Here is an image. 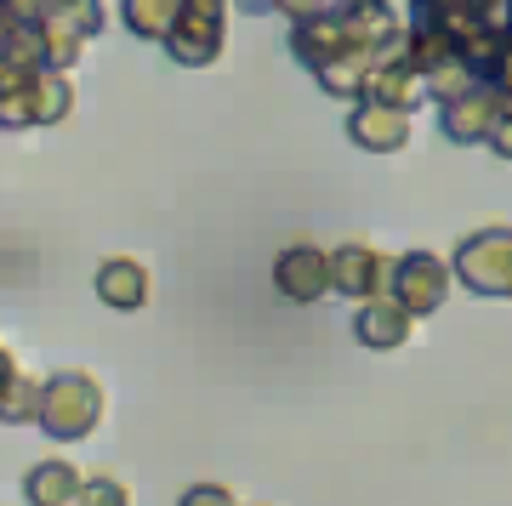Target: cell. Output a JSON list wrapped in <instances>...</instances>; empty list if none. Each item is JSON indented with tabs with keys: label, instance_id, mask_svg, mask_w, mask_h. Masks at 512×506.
Returning a JSON list of instances; mask_svg holds the SVG:
<instances>
[{
	"label": "cell",
	"instance_id": "cell-1",
	"mask_svg": "<svg viewBox=\"0 0 512 506\" xmlns=\"http://www.w3.org/2000/svg\"><path fill=\"white\" fill-rule=\"evenodd\" d=\"M97 416H103V393H97L92 376L69 370V376H52L40 387V416L35 421L52 438H86L97 427Z\"/></svg>",
	"mask_w": 512,
	"mask_h": 506
},
{
	"label": "cell",
	"instance_id": "cell-2",
	"mask_svg": "<svg viewBox=\"0 0 512 506\" xmlns=\"http://www.w3.org/2000/svg\"><path fill=\"white\" fill-rule=\"evenodd\" d=\"M165 46L177 63H211L222 46V0H183L177 23L165 29Z\"/></svg>",
	"mask_w": 512,
	"mask_h": 506
},
{
	"label": "cell",
	"instance_id": "cell-3",
	"mask_svg": "<svg viewBox=\"0 0 512 506\" xmlns=\"http://www.w3.org/2000/svg\"><path fill=\"white\" fill-rule=\"evenodd\" d=\"M387 279H393V302H399L404 313H433L450 296V273L433 262V256H404V262H393L387 268Z\"/></svg>",
	"mask_w": 512,
	"mask_h": 506
},
{
	"label": "cell",
	"instance_id": "cell-4",
	"mask_svg": "<svg viewBox=\"0 0 512 506\" xmlns=\"http://www.w3.org/2000/svg\"><path fill=\"white\" fill-rule=\"evenodd\" d=\"M461 273H467L484 296H512V234L507 228L467 239V245H461Z\"/></svg>",
	"mask_w": 512,
	"mask_h": 506
},
{
	"label": "cell",
	"instance_id": "cell-5",
	"mask_svg": "<svg viewBox=\"0 0 512 506\" xmlns=\"http://www.w3.org/2000/svg\"><path fill=\"white\" fill-rule=\"evenodd\" d=\"M495 114H501V97H495V86L473 80L467 91H456V97H450V109H444V131H450L456 143H473V137H490Z\"/></svg>",
	"mask_w": 512,
	"mask_h": 506
},
{
	"label": "cell",
	"instance_id": "cell-6",
	"mask_svg": "<svg viewBox=\"0 0 512 506\" xmlns=\"http://www.w3.org/2000/svg\"><path fill=\"white\" fill-rule=\"evenodd\" d=\"M274 279L285 296H296V302H313V296H325L330 290V256L308 251V245H291V251L274 262Z\"/></svg>",
	"mask_w": 512,
	"mask_h": 506
},
{
	"label": "cell",
	"instance_id": "cell-7",
	"mask_svg": "<svg viewBox=\"0 0 512 506\" xmlns=\"http://www.w3.org/2000/svg\"><path fill=\"white\" fill-rule=\"evenodd\" d=\"M330 285L342 290V296H376L387 285V262L370 245H342V251L330 256Z\"/></svg>",
	"mask_w": 512,
	"mask_h": 506
},
{
	"label": "cell",
	"instance_id": "cell-8",
	"mask_svg": "<svg viewBox=\"0 0 512 506\" xmlns=\"http://www.w3.org/2000/svg\"><path fill=\"white\" fill-rule=\"evenodd\" d=\"M97 296L109 302V308H143L148 302V273L137 268V262H126V256H114V262H103L97 268Z\"/></svg>",
	"mask_w": 512,
	"mask_h": 506
},
{
	"label": "cell",
	"instance_id": "cell-9",
	"mask_svg": "<svg viewBox=\"0 0 512 506\" xmlns=\"http://www.w3.org/2000/svg\"><path fill=\"white\" fill-rule=\"evenodd\" d=\"M353 137L365 148H399L410 137V109H393V103H370V109L353 114Z\"/></svg>",
	"mask_w": 512,
	"mask_h": 506
},
{
	"label": "cell",
	"instance_id": "cell-10",
	"mask_svg": "<svg viewBox=\"0 0 512 506\" xmlns=\"http://www.w3.org/2000/svg\"><path fill=\"white\" fill-rule=\"evenodd\" d=\"M353 330H359L365 347H404L410 342V313H404L399 302H370V308L353 319Z\"/></svg>",
	"mask_w": 512,
	"mask_h": 506
},
{
	"label": "cell",
	"instance_id": "cell-11",
	"mask_svg": "<svg viewBox=\"0 0 512 506\" xmlns=\"http://www.w3.org/2000/svg\"><path fill=\"white\" fill-rule=\"evenodd\" d=\"M23 495L40 506H52V501H74L80 495V472L69 467V461H40L29 478H23Z\"/></svg>",
	"mask_w": 512,
	"mask_h": 506
},
{
	"label": "cell",
	"instance_id": "cell-12",
	"mask_svg": "<svg viewBox=\"0 0 512 506\" xmlns=\"http://www.w3.org/2000/svg\"><path fill=\"white\" fill-rule=\"evenodd\" d=\"M120 12H126L131 35L143 40H160L171 23H177V12H183V0H120Z\"/></svg>",
	"mask_w": 512,
	"mask_h": 506
},
{
	"label": "cell",
	"instance_id": "cell-13",
	"mask_svg": "<svg viewBox=\"0 0 512 506\" xmlns=\"http://www.w3.org/2000/svg\"><path fill=\"white\" fill-rule=\"evenodd\" d=\"M40 6H46V18L63 23V29H74L80 40L103 29V0H40Z\"/></svg>",
	"mask_w": 512,
	"mask_h": 506
},
{
	"label": "cell",
	"instance_id": "cell-14",
	"mask_svg": "<svg viewBox=\"0 0 512 506\" xmlns=\"http://www.w3.org/2000/svg\"><path fill=\"white\" fill-rule=\"evenodd\" d=\"M80 495H86V501H126V489L103 484V478H97V484H80Z\"/></svg>",
	"mask_w": 512,
	"mask_h": 506
},
{
	"label": "cell",
	"instance_id": "cell-15",
	"mask_svg": "<svg viewBox=\"0 0 512 506\" xmlns=\"http://www.w3.org/2000/svg\"><path fill=\"white\" fill-rule=\"evenodd\" d=\"M23 370H18V359H12V353H6V347H0V404H6V393H12V381H18Z\"/></svg>",
	"mask_w": 512,
	"mask_h": 506
},
{
	"label": "cell",
	"instance_id": "cell-16",
	"mask_svg": "<svg viewBox=\"0 0 512 506\" xmlns=\"http://www.w3.org/2000/svg\"><path fill=\"white\" fill-rule=\"evenodd\" d=\"M188 501H228V489H217V484H200V489H188Z\"/></svg>",
	"mask_w": 512,
	"mask_h": 506
}]
</instances>
